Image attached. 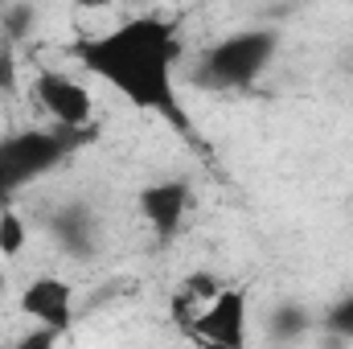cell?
<instances>
[{"label":"cell","instance_id":"obj_1","mask_svg":"<svg viewBox=\"0 0 353 349\" xmlns=\"http://www.w3.org/2000/svg\"><path fill=\"white\" fill-rule=\"evenodd\" d=\"M74 62L103 79L111 90H119L132 107L157 111L161 119L176 123L181 132L189 128L185 107L176 99V62H181V41L176 29L165 17H132L115 29L87 33L74 41Z\"/></svg>","mask_w":353,"mask_h":349},{"label":"cell","instance_id":"obj_2","mask_svg":"<svg viewBox=\"0 0 353 349\" xmlns=\"http://www.w3.org/2000/svg\"><path fill=\"white\" fill-rule=\"evenodd\" d=\"M275 50H279V37L267 25L226 33L201 50V58L193 66V83L201 90H247L267 74Z\"/></svg>","mask_w":353,"mask_h":349},{"label":"cell","instance_id":"obj_3","mask_svg":"<svg viewBox=\"0 0 353 349\" xmlns=\"http://www.w3.org/2000/svg\"><path fill=\"white\" fill-rule=\"evenodd\" d=\"M79 136H66L58 128H33V132H12L0 140V210H8V197L21 189L37 185L46 173H54Z\"/></svg>","mask_w":353,"mask_h":349},{"label":"cell","instance_id":"obj_4","mask_svg":"<svg viewBox=\"0 0 353 349\" xmlns=\"http://www.w3.org/2000/svg\"><path fill=\"white\" fill-rule=\"evenodd\" d=\"M29 99L66 136H79V132L94 128V94H90L87 83H79L66 70H37L29 83Z\"/></svg>","mask_w":353,"mask_h":349},{"label":"cell","instance_id":"obj_5","mask_svg":"<svg viewBox=\"0 0 353 349\" xmlns=\"http://www.w3.org/2000/svg\"><path fill=\"white\" fill-rule=\"evenodd\" d=\"M247 296L239 288H222L193 321H189V337L201 349H247Z\"/></svg>","mask_w":353,"mask_h":349},{"label":"cell","instance_id":"obj_6","mask_svg":"<svg viewBox=\"0 0 353 349\" xmlns=\"http://www.w3.org/2000/svg\"><path fill=\"white\" fill-rule=\"evenodd\" d=\"M46 230L62 255L79 263H90L103 251V222L90 201H62L46 214Z\"/></svg>","mask_w":353,"mask_h":349},{"label":"cell","instance_id":"obj_7","mask_svg":"<svg viewBox=\"0 0 353 349\" xmlns=\"http://www.w3.org/2000/svg\"><path fill=\"white\" fill-rule=\"evenodd\" d=\"M21 317L33 321V329H50L66 337L74 329V288L62 275H37L21 292Z\"/></svg>","mask_w":353,"mask_h":349},{"label":"cell","instance_id":"obj_8","mask_svg":"<svg viewBox=\"0 0 353 349\" xmlns=\"http://www.w3.org/2000/svg\"><path fill=\"white\" fill-rule=\"evenodd\" d=\"M189 206H193V189H189V181H181V177L152 181V185L140 189V218H144L161 239H169V235H176V230L185 226Z\"/></svg>","mask_w":353,"mask_h":349},{"label":"cell","instance_id":"obj_9","mask_svg":"<svg viewBox=\"0 0 353 349\" xmlns=\"http://www.w3.org/2000/svg\"><path fill=\"white\" fill-rule=\"evenodd\" d=\"M263 329H267V341L275 349H296L300 341H308V337L316 333V321H312V312H308L304 304L279 300V304L267 312Z\"/></svg>","mask_w":353,"mask_h":349},{"label":"cell","instance_id":"obj_10","mask_svg":"<svg viewBox=\"0 0 353 349\" xmlns=\"http://www.w3.org/2000/svg\"><path fill=\"white\" fill-rule=\"evenodd\" d=\"M37 17H41V12H37L33 4H21V0L4 4V8H0V41H8V46L17 50V46L37 29Z\"/></svg>","mask_w":353,"mask_h":349},{"label":"cell","instance_id":"obj_11","mask_svg":"<svg viewBox=\"0 0 353 349\" xmlns=\"http://www.w3.org/2000/svg\"><path fill=\"white\" fill-rule=\"evenodd\" d=\"M25 247H29V222H25L12 206L0 210V255H4V259H17Z\"/></svg>","mask_w":353,"mask_h":349},{"label":"cell","instance_id":"obj_12","mask_svg":"<svg viewBox=\"0 0 353 349\" xmlns=\"http://www.w3.org/2000/svg\"><path fill=\"white\" fill-rule=\"evenodd\" d=\"M325 329H329V333H337V337H345V341L353 346V292H350V296H341V300L329 308Z\"/></svg>","mask_w":353,"mask_h":349},{"label":"cell","instance_id":"obj_13","mask_svg":"<svg viewBox=\"0 0 353 349\" xmlns=\"http://www.w3.org/2000/svg\"><path fill=\"white\" fill-rule=\"evenodd\" d=\"M0 90H17V58H12V46L0 41Z\"/></svg>","mask_w":353,"mask_h":349},{"label":"cell","instance_id":"obj_14","mask_svg":"<svg viewBox=\"0 0 353 349\" xmlns=\"http://www.w3.org/2000/svg\"><path fill=\"white\" fill-rule=\"evenodd\" d=\"M54 346H58V333H50V329H29L12 349H54Z\"/></svg>","mask_w":353,"mask_h":349}]
</instances>
